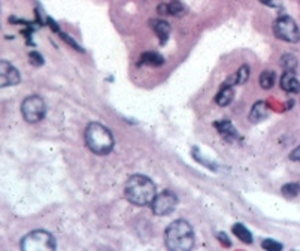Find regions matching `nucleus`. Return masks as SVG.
<instances>
[{"instance_id": "1", "label": "nucleus", "mask_w": 300, "mask_h": 251, "mask_svg": "<svg viewBox=\"0 0 300 251\" xmlns=\"http://www.w3.org/2000/svg\"><path fill=\"white\" fill-rule=\"evenodd\" d=\"M124 193L127 200L136 206H147L151 205L157 191L154 183L145 175H133L127 180Z\"/></svg>"}, {"instance_id": "2", "label": "nucleus", "mask_w": 300, "mask_h": 251, "mask_svg": "<svg viewBox=\"0 0 300 251\" xmlns=\"http://www.w3.org/2000/svg\"><path fill=\"white\" fill-rule=\"evenodd\" d=\"M164 242L170 251H188L194 245V232L190 223L184 220L169 224L164 232Z\"/></svg>"}, {"instance_id": "3", "label": "nucleus", "mask_w": 300, "mask_h": 251, "mask_svg": "<svg viewBox=\"0 0 300 251\" xmlns=\"http://www.w3.org/2000/svg\"><path fill=\"white\" fill-rule=\"evenodd\" d=\"M85 144L97 156H106L114 148V136L100 123H90L85 129Z\"/></svg>"}, {"instance_id": "4", "label": "nucleus", "mask_w": 300, "mask_h": 251, "mask_svg": "<svg viewBox=\"0 0 300 251\" xmlns=\"http://www.w3.org/2000/svg\"><path fill=\"white\" fill-rule=\"evenodd\" d=\"M20 245L24 251H53L56 250V239L50 232L33 230L23 238Z\"/></svg>"}, {"instance_id": "5", "label": "nucleus", "mask_w": 300, "mask_h": 251, "mask_svg": "<svg viewBox=\"0 0 300 251\" xmlns=\"http://www.w3.org/2000/svg\"><path fill=\"white\" fill-rule=\"evenodd\" d=\"M21 112L27 123H39L47 114V105L39 96H29L21 103Z\"/></svg>"}, {"instance_id": "6", "label": "nucleus", "mask_w": 300, "mask_h": 251, "mask_svg": "<svg viewBox=\"0 0 300 251\" xmlns=\"http://www.w3.org/2000/svg\"><path fill=\"white\" fill-rule=\"evenodd\" d=\"M273 33L278 39L290 42V44H296L300 39V30L296 21L290 17H279L273 24Z\"/></svg>"}, {"instance_id": "7", "label": "nucleus", "mask_w": 300, "mask_h": 251, "mask_svg": "<svg viewBox=\"0 0 300 251\" xmlns=\"http://www.w3.org/2000/svg\"><path fill=\"white\" fill-rule=\"evenodd\" d=\"M178 205V197L172 191H161L160 194H155L154 200L151 202V209L152 213L158 217L169 216L175 211V208Z\"/></svg>"}, {"instance_id": "8", "label": "nucleus", "mask_w": 300, "mask_h": 251, "mask_svg": "<svg viewBox=\"0 0 300 251\" xmlns=\"http://www.w3.org/2000/svg\"><path fill=\"white\" fill-rule=\"evenodd\" d=\"M21 76L18 69L6 60H0V89L14 87L20 82Z\"/></svg>"}, {"instance_id": "9", "label": "nucleus", "mask_w": 300, "mask_h": 251, "mask_svg": "<svg viewBox=\"0 0 300 251\" xmlns=\"http://www.w3.org/2000/svg\"><path fill=\"white\" fill-rule=\"evenodd\" d=\"M281 87L287 93H299L300 92V81L296 76L294 70H285L281 78Z\"/></svg>"}, {"instance_id": "10", "label": "nucleus", "mask_w": 300, "mask_h": 251, "mask_svg": "<svg viewBox=\"0 0 300 251\" xmlns=\"http://www.w3.org/2000/svg\"><path fill=\"white\" fill-rule=\"evenodd\" d=\"M215 127H217V130L220 132V135H221L224 139H227V141H236V139H239V133H238V130L233 127V124H232L230 121H227V120L218 121V123H215Z\"/></svg>"}, {"instance_id": "11", "label": "nucleus", "mask_w": 300, "mask_h": 251, "mask_svg": "<svg viewBox=\"0 0 300 251\" xmlns=\"http://www.w3.org/2000/svg\"><path fill=\"white\" fill-rule=\"evenodd\" d=\"M151 27H152V30L155 31L157 37L160 39V44H161V45L166 44V40H167V37H169V34H170V26H169V23L164 21V20H152V21H151Z\"/></svg>"}, {"instance_id": "12", "label": "nucleus", "mask_w": 300, "mask_h": 251, "mask_svg": "<svg viewBox=\"0 0 300 251\" xmlns=\"http://www.w3.org/2000/svg\"><path fill=\"white\" fill-rule=\"evenodd\" d=\"M269 115V108L265 102H257L254 103L251 112H249V120L252 123H260L263 120H266Z\"/></svg>"}, {"instance_id": "13", "label": "nucleus", "mask_w": 300, "mask_h": 251, "mask_svg": "<svg viewBox=\"0 0 300 251\" xmlns=\"http://www.w3.org/2000/svg\"><path fill=\"white\" fill-rule=\"evenodd\" d=\"M215 100H217V103H218L220 106H227V105L233 100V84H232V82L227 81V82L223 84V87H221V90L218 92Z\"/></svg>"}, {"instance_id": "14", "label": "nucleus", "mask_w": 300, "mask_h": 251, "mask_svg": "<svg viewBox=\"0 0 300 251\" xmlns=\"http://www.w3.org/2000/svg\"><path fill=\"white\" fill-rule=\"evenodd\" d=\"M163 63H164V59L157 53H145L139 59V64H147V66H152V67H158Z\"/></svg>"}, {"instance_id": "15", "label": "nucleus", "mask_w": 300, "mask_h": 251, "mask_svg": "<svg viewBox=\"0 0 300 251\" xmlns=\"http://www.w3.org/2000/svg\"><path fill=\"white\" fill-rule=\"evenodd\" d=\"M249 75H251V69H249V66L248 64H243V66H240L239 69H238V72L229 79V82H232L233 86L235 84H245L248 79H249Z\"/></svg>"}, {"instance_id": "16", "label": "nucleus", "mask_w": 300, "mask_h": 251, "mask_svg": "<svg viewBox=\"0 0 300 251\" xmlns=\"http://www.w3.org/2000/svg\"><path fill=\"white\" fill-rule=\"evenodd\" d=\"M233 233H235L236 238H238L239 241H242L243 244H251V242H252V235H251V232H249L243 224H240V223H236V224L233 226Z\"/></svg>"}, {"instance_id": "17", "label": "nucleus", "mask_w": 300, "mask_h": 251, "mask_svg": "<svg viewBox=\"0 0 300 251\" xmlns=\"http://www.w3.org/2000/svg\"><path fill=\"white\" fill-rule=\"evenodd\" d=\"M259 82H260L262 89H265V90L272 89L273 84H275V73H273L272 70H265V72L260 75Z\"/></svg>"}, {"instance_id": "18", "label": "nucleus", "mask_w": 300, "mask_h": 251, "mask_svg": "<svg viewBox=\"0 0 300 251\" xmlns=\"http://www.w3.org/2000/svg\"><path fill=\"white\" fill-rule=\"evenodd\" d=\"M184 12H185V8L180 0H174V2L167 3V15L181 17V15H184Z\"/></svg>"}, {"instance_id": "19", "label": "nucleus", "mask_w": 300, "mask_h": 251, "mask_svg": "<svg viewBox=\"0 0 300 251\" xmlns=\"http://www.w3.org/2000/svg\"><path fill=\"white\" fill-rule=\"evenodd\" d=\"M281 191H282V196H285L288 199L297 197L300 194V184H296V183L285 184V186H282Z\"/></svg>"}, {"instance_id": "20", "label": "nucleus", "mask_w": 300, "mask_h": 251, "mask_svg": "<svg viewBox=\"0 0 300 251\" xmlns=\"http://www.w3.org/2000/svg\"><path fill=\"white\" fill-rule=\"evenodd\" d=\"M281 64L285 70H294L297 67V59L293 54H284L281 57Z\"/></svg>"}, {"instance_id": "21", "label": "nucleus", "mask_w": 300, "mask_h": 251, "mask_svg": "<svg viewBox=\"0 0 300 251\" xmlns=\"http://www.w3.org/2000/svg\"><path fill=\"white\" fill-rule=\"evenodd\" d=\"M262 247H263L265 250H268V251H279V250L282 248V245H281L279 242H275V241H272V239L263 241Z\"/></svg>"}, {"instance_id": "22", "label": "nucleus", "mask_w": 300, "mask_h": 251, "mask_svg": "<svg viewBox=\"0 0 300 251\" xmlns=\"http://www.w3.org/2000/svg\"><path fill=\"white\" fill-rule=\"evenodd\" d=\"M262 3H265L266 6H270V8H278L281 6L282 3V0H260Z\"/></svg>"}, {"instance_id": "23", "label": "nucleus", "mask_w": 300, "mask_h": 251, "mask_svg": "<svg viewBox=\"0 0 300 251\" xmlns=\"http://www.w3.org/2000/svg\"><path fill=\"white\" fill-rule=\"evenodd\" d=\"M218 239H220V242H221L223 245H226V247H230V245H232V242L229 241V238H227L226 233H218Z\"/></svg>"}, {"instance_id": "24", "label": "nucleus", "mask_w": 300, "mask_h": 251, "mask_svg": "<svg viewBox=\"0 0 300 251\" xmlns=\"http://www.w3.org/2000/svg\"><path fill=\"white\" fill-rule=\"evenodd\" d=\"M290 158H291V160H296V161H300V145H299L296 150H293V151H291Z\"/></svg>"}]
</instances>
